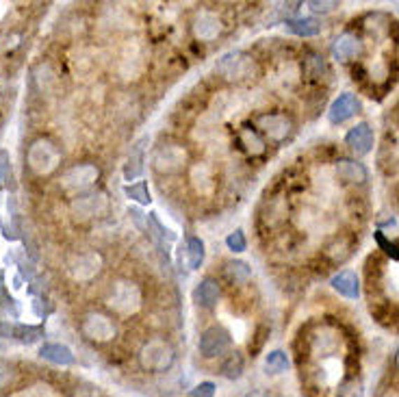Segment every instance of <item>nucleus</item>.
I'll return each instance as SVG.
<instances>
[{"label": "nucleus", "mask_w": 399, "mask_h": 397, "mask_svg": "<svg viewBox=\"0 0 399 397\" xmlns=\"http://www.w3.org/2000/svg\"><path fill=\"white\" fill-rule=\"evenodd\" d=\"M323 70H326V61H323V57H319V55H310V57L306 59V72H308V76L319 78Z\"/></svg>", "instance_id": "72a5a7b5"}, {"label": "nucleus", "mask_w": 399, "mask_h": 397, "mask_svg": "<svg viewBox=\"0 0 399 397\" xmlns=\"http://www.w3.org/2000/svg\"><path fill=\"white\" fill-rule=\"evenodd\" d=\"M375 241H378V246H380V248H382V250H384L391 258L399 260V248L393 244V241H386L382 232H375Z\"/></svg>", "instance_id": "c9c22d12"}, {"label": "nucleus", "mask_w": 399, "mask_h": 397, "mask_svg": "<svg viewBox=\"0 0 399 397\" xmlns=\"http://www.w3.org/2000/svg\"><path fill=\"white\" fill-rule=\"evenodd\" d=\"M224 25H221V18L213 11H200L193 20V35L200 41H213L221 35Z\"/></svg>", "instance_id": "f8f14e48"}, {"label": "nucleus", "mask_w": 399, "mask_h": 397, "mask_svg": "<svg viewBox=\"0 0 399 397\" xmlns=\"http://www.w3.org/2000/svg\"><path fill=\"white\" fill-rule=\"evenodd\" d=\"M27 161H29V167L37 176H48L59 167L61 152L50 139H37L31 144V148L27 152Z\"/></svg>", "instance_id": "f03ea898"}, {"label": "nucleus", "mask_w": 399, "mask_h": 397, "mask_svg": "<svg viewBox=\"0 0 399 397\" xmlns=\"http://www.w3.org/2000/svg\"><path fill=\"white\" fill-rule=\"evenodd\" d=\"M347 248H349V246L341 239V241H335L332 246H328L326 254H328L332 260H335V263H341V260H345V258L349 256V250H347Z\"/></svg>", "instance_id": "2f4dec72"}, {"label": "nucleus", "mask_w": 399, "mask_h": 397, "mask_svg": "<svg viewBox=\"0 0 399 397\" xmlns=\"http://www.w3.org/2000/svg\"><path fill=\"white\" fill-rule=\"evenodd\" d=\"M68 270L72 274L74 280L85 282V280H92L94 276L100 274L102 270V256L98 252H80L74 254L68 263Z\"/></svg>", "instance_id": "9d476101"}, {"label": "nucleus", "mask_w": 399, "mask_h": 397, "mask_svg": "<svg viewBox=\"0 0 399 397\" xmlns=\"http://www.w3.org/2000/svg\"><path fill=\"white\" fill-rule=\"evenodd\" d=\"M187 163V150L178 144H163L152 154V167L159 174H176Z\"/></svg>", "instance_id": "423d86ee"}, {"label": "nucleus", "mask_w": 399, "mask_h": 397, "mask_svg": "<svg viewBox=\"0 0 399 397\" xmlns=\"http://www.w3.org/2000/svg\"><path fill=\"white\" fill-rule=\"evenodd\" d=\"M185 256H187V267H189V270H197L200 265L204 263V241L197 239V237L187 239V244H185Z\"/></svg>", "instance_id": "393cba45"}, {"label": "nucleus", "mask_w": 399, "mask_h": 397, "mask_svg": "<svg viewBox=\"0 0 399 397\" xmlns=\"http://www.w3.org/2000/svg\"><path fill=\"white\" fill-rule=\"evenodd\" d=\"M0 189H3V176H0Z\"/></svg>", "instance_id": "a19ab883"}, {"label": "nucleus", "mask_w": 399, "mask_h": 397, "mask_svg": "<svg viewBox=\"0 0 399 397\" xmlns=\"http://www.w3.org/2000/svg\"><path fill=\"white\" fill-rule=\"evenodd\" d=\"M337 7H339V3H332V0H323V3H319V0H310L308 3V9L313 13H330Z\"/></svg>", "instance_id": "e433bc0d"}, {"label": "nucleus", "mask_w": 399, "mask_h": 397, "mask_svg": "<svg viewBox=\"0 0 399 397\" xmlns=\"http://www.w3.org/2000/svg\"><path fill=\"white\" fill-rule=\"evenodd\" d=\"M226 246L228 250L232 252H246L248 248V241H246V235H243V230H234L226 237Z\"/></svg>", "instance_id": "473e14b6"}, {"label": "nucleus", "mask_w": 399, "mask_h": 397, "mask_svg": "<svg viewBox=\"0 0 399 397\" xmlns=\"http://www.w3.org/2000/svg\"><path fill=\"white\" fill-rule=\"evenodd\" d=\"M80 333L96 343H106L111 339H115L118 328L113 323V319L102 315V313H87L80 321Z\"/></svg>", "instance_id": "0eeeda50"}, {"label": "nucleus", "mask_w": 399, "mask_h": 397, "mask_svg": "<svg viewBox=\"0 0 399 397\" xmlns=\"http://www.w3.org/2000/svg\"><path fill=\"white\" fill-rule=\"evenodd\" d=\"M239 141H241L243 150H246L248 154H252V157H258V154L265 152L262 137L258 135L256 130H252V128H241L239 130Z\"/></svg>", "instance_id": "b1692460"}, {"label": "nucleus", "mask_w": 399, "mask_h": 397, "mask_svg": "<svg viewBox=\"0 0 399 397\" xmlns=\"http://www.w3.org/2000/svg\"><path fill=\"white\" fill-rule=\"evenodd\" d=\"M246 397H270L267 393H262V391H250Z\"/></svg>", "instance_id": "ea45409f"}, {"label": "nucleus", "mask_w": 399, "mask_h": 397, "mask_svg": "<svg viewBox=\"0 0 399 397\" xmlns=\"http://www.w3.org/2000/svg\"><path fill=\"white\" fill-rule=\"evenodd\" d=\"M106 207H108V200H106V195L100 191H90L85 195H78L76 200H72V213L78 219L98 217L106 211Z\"/></svg>", "instance_id": "9b49d317"}, {"label": "nucleus", "mask_w": 399, "mask_h": 397, "mask_svg": "<svg viewBox=\"0 0 399 397\" xmlns=\"http://www.w3.org/2000/svg\"><path fill=\"white\" fill-rule=\"evenodd\" d=\"M397 367H399V349H397Z\"/></svg>", "instance_id": "79ce46f5"}, {"label": "nucleus", "mask_w": 399, "mask_h": 397, "mask_svg": "<svg viewBox=\"0 0 399 397\" xmlns=\"http://www.w3.org/2000/svg\"><path fill=\"white\" fill-rule=\"evenodd\" d=\"M13 380H15V369H13V365L0 358V391L9 389V386L13 384Z\"/></svg>", "instance_id": "7c9ffc66"}, {"label": "nucleus", "mask_w": 399, "mask_h": 397, "mask_svg": "<svg viewBox=\"0 0 399 397\" xmlns=\"http://www.w3.org/2000/svg\"><path fill=\"white\" fill-rule=\"evenodd\" d=\"M232 345V335L224 326H211L206 328L202 337L197 341V349L204 358H219L230 351Z\"/></svg>", "instance_id": "39448f33"}, {"label": "nucleus", "mask_w": 399, "mask_h": 397, "mask_svg": "<svg viewBox=\"0 0 399 397\" xmlns=\"http://www.w3.org/2000/svg\"><path fill=\"white\" fill-rule=\"evenodd\" d=\"M337 176L343 183H351V185H363L367 181V169L363 163L351 161V159H341L337 163Z\"/></svg>", "instance_id": "412c9836"}, {"label": "nucleus", "mask_w": 399, "mask_h": 397, "mask_svg": "<svg viewBox=\"0 0 399 397\" xmlns=\"http://www.w3.org/2000/svg\"><path fill=\"white\" fill-rule=\"evenodd\" d=\"M126 195L130 197V200L139 202V204H150V200H152L150 191H148V185H146L144 181L128 185V187H126Z\"/></svg>", "instance_id": "c756f323"}, {"label": "nucleus", "mask_w": 399, "mask_h": 397, "mask_svg": "<svg viewBox=\"0 0 399 397\" xmlns=\"http://www.w3.org/2000/svg\"><path fill=\"white\" fill-rule=\"evenodd\" d=\"M286 29L300 37H315L321 33V25L315 18H291L286 20Z\"/></svg>", "instance_id": "5701e85b"}, {"label": "nucleus", "mask_w": 399, "mask_h": 397, "mask_svg": "<svg viewBox=\"0 0 399 397\" xmlns=\"http://www.w3.org/2000/svg\"><path fill=\"white\" fill-rule=\"evenodd\" d=\"M141 289L130 280H120L113 284V291L108 295V306L113 308L115 313L130 317L135 315L141 308Z\"/></svg>", "instance_id": "7ed1b4c3"}, {"label": "nucleus", "mask_w": 399, "mask_h": 397, "mask_svg": "<svg viewBox=\"0 0 399 397\" xmlns=\"http://www.w3.org/2000/svg\"><path fill=\"white\" fill-rule=\"evenodd\" d=\"M215 72L224 81L239 83V81H248V78H252L256 74V63L248 53L230 50L217 61Z\"/></svg>", "instance_id": "f257e3e1"}, {"label": "nucleus", "mask_w": 399, "mask_h": 397, "mask_svg": "<svg viewBox=\"0 0 399 397\" xmlns=\"http://www.w3.org/2000/svg\"><path fill=\"white\" fill-rule=\"evenodd\" d=\"M224 274H226V278H228L232 284H243V282H248V280L252 278L250 265L243 263V260H228V263L224 265Z\"/></svg>", "instance_id": "a878e982"}, {"label": "nucleus", "mask_w": 399, "mask_h": 397, "mask_svg": "<svg viewBox=\"0 0 399 397\" xmlns=\"http://www.w3.org/2000/svg\"><path fill=\"white\" fill-rule=\"evenodd\" d=\"M219 295H221V289H219L217 280H213V278L200 280L197 286L193 289V302H195L197 306H202V308H213V306H217Z\"/></svg>", "instance_id": "f3484780"}, {"label": "nucleus", "mask_w": 399, "mask_h": 397, "mask_svg": "<svg viewBox=\"0 0 399 397\" xmlns=\"http://www.w3.org/2000/svg\"><path fill=\"white\" fill-rule=\"evenodd\" d=\"M332 289H335L339 295L347 298V300H356L360 295V280L354 272H339L335 278L330 280Z\"/></svg>", "instance_id": "a211bd4d"}, {"label": "nucleus", "mask_w": 399, "mask_h": 397, "mask_svg": "<svg viewBox=\"0 0 399 397\" xmlns=\"http://www.w3.org/2000/svg\"><path fill=\"white\" fill-rule=\"evenodd\" d=\"M146 144H148V137H141L139 141H135V146L130 148L128 161H126V167H124L126 181H135L137 176H141V172H144V152H146Z\"/></svg>", "instance_id": "4be33fe9"}, {"label": "nucleus", "mask_w": 399, "mask_h": 397, "mask_svg": "<svg viewBox=\"0 0 399 397\" xmlns=\"http://www.w3.org/2000/svg\"><path fill=\"white\" fill-rule=\"evenodd\" d=\"M341 363L337 361V358H326V363H323V371H326V380L330 382V384H335L339 378H341Z\"/></svg>", "instance_id": "f704fd0d"}, {"label": "nucleus", "mask_w": 399, "mask_h": 397, "mask_svg": "<svg viewBox=\"0 0 399 397\" xmlns=\"http://www.w3.org/2000/svg\"><path fill=\"white\" fill-rule=\"evenodd\" d=\"M265 369H267V373H284L289 369V356L282 349L270 351L267 358H265Z\"/></svg>", "instance_id": "c85d7f7f"}, {"label": "nucleus", "mask_w": 399, "mask_h": 397, "mask_svg": "<svg viewBox=\"0 0 399 397\" xmlns=\"http://www.w3.org/2000/svg\"><path fill=\"white\" fill-rule=\"evenodd\" d=\"M360 111V102L354 94H341L335 102L330 104V111H328V120L330 124H343L347 120H351Z\"/></svg>", "instance_id": "4468645a"}, {"label": "nucleus", "mask_w": 399, "mask_h": 397, "mask_svg": "<svg viewBox=\"0 0 399 397\" xmlns=\"http://www.w3.org/2000/svg\"><path fill=\"white\" fill-rule=\"evenodd\" d=\"M243 369H246V361L239 354V351H230L226 361L221 363V376L228 380H239L243 376Z\"/></svg>", "instance_id": "bb28decb"}, {"label": "nucleus", "mask_w": 399, "mask_h": 397, "mask_svg": "<svg viewBox=\"0 0 399 397\" xmlns=\"http://www.w3.org/2000/svg\"><path fill=\"white\" fill-rule=\"evenodd\" d=\"M98 179H100V169L94 163H80L63 172L61 187L68 191H83L87 187H92Z\"/></svg>", "instance_id": "6e6552de"}, {"label": "nucleus", "mask_w": 399, "mask_h": 397, "mask_svg": "<svg viewBox=\"0 0 399 397\" xmlns=\"http://www.w3.org/2000/svg\"><path fill=\"white\" fill-rule=\"evenodd\" d=\"M0 335H7L9 339H15L20 343H35L41 339L43 330L37 326H24V323H0Z\"/></svg>", "instance_id": "6ab92c4d"}, {"label": "nucleus", "mask_w": 399, "mask_h": 397, "mask_svg": "<svg viewBox=\"0 0 399 397\" xmlns=\"http://www.w3.org/2000/svg\"><path fill=\"white\" fill-rule=\"evenodd\" d=\"M176 361V351L165 339H152L139 351V363L148 371H167Z\"/></svg>", "instance_id": "20e7f679"}, {"label": "nucleus", "mask_w": 399, "mask_h": 397, "mask_svg": "<svg viewBox=\"0 0 399 397\" xmlns=\"http://www.w3.org/2000/svg\"><path fill=\"white\" fill-rule=\"evenodd\" d=\"M74 397H98V391H96L94 386H80V389L74 393Z\"/></svg>", "instance_id": "58836bf2"}, {"label": "nucleus", "mask_w": 399, "mask_h": 397, "mask_svg": "<svg viewBox=\"0 0 399 397\" xmlns=\"http://www.w3.org/2000/svg\"><path fill=\"white\" fill-rule=\"evenodd\" d=\"M39 356L43 361H48L52 365H59V367H70L74 365V354L68 345H61V343H43L39 347Z\"/></svg>", "instance_id": "aec40b11"}, {"label": "nucleus", "mask_w": 399, "mask_h": 397, "mask_svg": "<svg viewBox=\"0 0 399 397\" xmlns=\"http://www.w3.org/2000/svg\"><path fill=\"white\" fill-rule=\"evenodd\" d=\"M391 25L393 22L388 20V15H384V13H373V15H369L367 18V25H365V29L369 31V33H373L375 37H382V35H386L388 31H391Z\"/></svg>", "instance_id": "cd10ccee"}, {"label": "nucleus", "mask_w": 399, "mask_h": 397, "mask_svg": "<svg viewBox=\"0 0 399 397\" xmlns=\"http://www.w3.org/2000/svg\"><path fill=\"white\" fill-rule=\"evenodd\" d=\"M365 53V43L358 35L354 33H341L332 41V55L339 61H354Z\"/></svg>", "instance_id": "ddd939ff"}, {"label": "nucleus", "mask_w": 399, "mask_h": 397, "mask_svg": "<svg viewBox=\"0 0 399 397\" xmlns=\"http://www.w3.org/2000/svg\"><path fill=\"white\" fill-rule=\"evenodd\" d=\"M256 128L262 132L265 137H270L272 141H284L291 135L293 122L289 116H284V113H262L256 120Z\"/></svg>", "instance_id": "1a4fd4ad"}, {"label": "nucleus", "mask_w": 399, "mask_h": 397, "mask_svg": "<svg viewBox=\"0 0 399 397\" xmlns=\"http://www.w3.org/2000/svg\"><path fill=\"white\" fill-rule=\"evenodd\" d=\"M345 144L349 146L351 152H356L358 157H365V154H369L371 148H373V130H371V126L365 124V122L356 124L345 135Z\"/></svg>", "instance_id": "2eb2a0df"}, {"label": "nucleus", "mask_w": 399, "mask_h": 397, "mask_svg": "<svg viewBox=\"0 0 399 397\" xmlns=\"http://www.w3.org/2000/svg\"><path fill=\"white\" fill-rule=\"evenodd\" d=\"M189 397H215V384L213 382H200Z\"/></svg>", "instance_id": "4c0bfd02"}, {"label": "nucleus", "mask_w": 399, "mask_h": 397, "mask_svg": "<svg viewBox=\"0 0 399 397\" xmlns=\"http://www.w3.org/2000/svg\"><path fill=\"white\" fill-rule=\"evenodd\" d=\"M189 181L200 195H211L215 191V176L206 163H195L189 172Z\"/></svg>", "instance_id": "dca6fc26"}]
</instances>
